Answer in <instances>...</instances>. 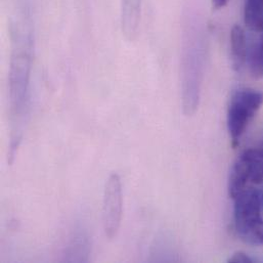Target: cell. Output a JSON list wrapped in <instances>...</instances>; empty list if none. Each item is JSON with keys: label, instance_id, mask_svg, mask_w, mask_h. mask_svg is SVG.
Masks as SVG:
<instances>
[{"label": "cell", "instance_id": "7a4b0ae2", "mask_svg": "<svg viewBox=\"0 0 263 263\" xmlns=\"http://www.w3.org/2000/svg\"><path fill=\"white\" fill-rule=\"evenodd\" d=\"M234 200L235 229L245 243L253 246H263L262 209L257 190L246 189Z\"/></svg>", "mask_w": 263, "mask_h": 263}, {"label": "cell", "instance_id": "8fae6325", "mask_svg": "<svg viewBox=\"0 0 263 263\" xmlns=\"http://www.w3.org/2000/svg\"><path fill=\"white\" fill-rule=\"evenodd\" d=\"M228 261L232 263H251L253 262L254 260L252 257H250L245 252L239 251V252L234 253V255L232 257H230V259Z\"/></svg>", "mask_w": 263, "mask_h": 263}, {"label": "cell", "instance_id": "277c9868", "mask_svg": "<svg viewBox=\"0 0 263 263\" xmlns=\"http://www.w3.org/2000/svg\"><path fill=\"white\" fill-rule=\"evenodd\" d=\"M203 49L199 38H190L183 60V109L187 115L193 114L199 105Z\"/></svg>", "mask_w": 263, "mask_h": 263}, {"label": "cell", "instance_id": "7c38bea8", "mask_svg": "<svg viewBox=\"0 0 263 263\" xmlns=\"http://www.w3.org/2000/svg\"><path fill=\"white\" fill-rule=\"evenodd\" d=\"M228 2H229V0H212L213 6L217 9L224 7L228 4Z\"/></svg>", "mask_w": 263, "mask_h": 263}, {"label": "cell", "instance_id": "52a82bcc", "mask_svg": "<svg viewBox=\"0 0 263 263\" xmlns=\"http://www.w3.org/2000/svg\"><path fill=\"white\" fill-rule=\"evenodd\" d=\"M231 55L233 67L242 71L248 62V44L245 31L240 26H235L231 32Z\"/></svg>", "mask_w": 263, "mask_h": 263}, {"label": "cell", "instance_id": "9c48e42d", "mask_svg": "<svg viewBox=\"0 0 263 263\" xmlns=\"http://www.w3.org/2000/svg\"><path fill=\"white\" fill-rule=\"evenodd\" d=\"M244 18L251 30L263 33V0H245Z\"/></svg>", "mask_w": 263, "mask_h": 263}, {"label": "cell", "instance_id": "ba28073f", "mask_svg": "<svg viewBox=\"0 0 263 263\" xmlns=\"http://www.w3.org/2000/svg\"><path fill=\"white\" fill-rule=\"evenodd\" d=\"M89 245L87 234L82 229L75 231L67 251L68 255L73 256L71 261H85L86 258L84 256L89 253Z\"/></svg>", "mask_w": 263, "mask_h": 263}, {"label": "cell", "instance_id": "8992f818", "mask_svg": "<svg viewBox=\"0 0 263 263\" xmlns=\"http://www.w3.org/2000/svg\"><path fill=\"white\" fill-rule=\"evenodd\" d=\"M123 214V190L121 177L112 173L105 184L103 198V227L108 239L117 236Z\"/></svg>", "mask_w": 263, "mask_h": 263}, {"label": "cell", "instance_id": "6da1fadb", "mask_svg": "<svg viewBox=\"0 0 263 263\" xmlns=\"http://www.w3.org/2000/svg\"><path fill=\"white\" fill-rule=\"evenodd\" d=\"M34 38L28 10L22 11L13 25L12 51L8 72V97L11 116L21 119L29 99V87L33 63Z\"/></svg>", "mask_w": 263, "mask_h": 263}, {"label": "cell", "instance_id": "4fadbf2b", "mask_svg": "<svg viewBox=\"0 0 263 263\" xmlns=\"http://www.w3.org/2000/svg\"><path fill=\"white\" fill-rule=\"evenodd\" d=\"M257 193H258V199H259L260 206H261V209H262L263 211V187L257 190Z\"/></svg>", "mask_w": 263, "mask_h": 263}, {"label": "cell", "instance_id": "3957f363", "mask_svg": "<svg viewBox=\"0 0 263 263\" xmlns=\"http://www.w3.org/2000/svg\"><path fill=\"white\" fill-rule=\"evenodd\" d=\"M262 103V93L254 89H238L232 95L228 109L227 122L234 146L239 144Z\"/></svg>", "mask_w": 263, "mask_h": 263}, {"label": "cell", "instance_id": "5b68a950", "mask_svg": "<svg viewBox=\"0 0 263 263\" xmlns=\"http://www.w3.org/2000/svg\"><path fill=\"white\" fill-rule=\"evenodd\" d=\"M263 182V147H254L244 151L234 163L230 178L229 193L232 198L251 184Z\"/></svg>", "mask_w": 263, "mask_h": 263}, {"label": "cell", "instance_id": "30bf717a", "mask_svg": "<svg viewBox=\"0 0 263 263\" xmlns=\"http://www.w3.org/2000/svg\"><path fill=\"white\" fill-rule=\"evenodd\" d=\"M248 63L251 75L254 78L263 77V33L250 51Z\"/></svg>", "mask_w": 263, "mask_h": 263}]
</instances>
